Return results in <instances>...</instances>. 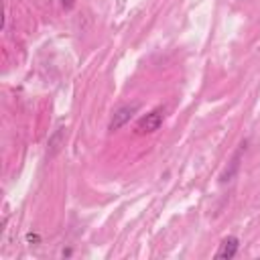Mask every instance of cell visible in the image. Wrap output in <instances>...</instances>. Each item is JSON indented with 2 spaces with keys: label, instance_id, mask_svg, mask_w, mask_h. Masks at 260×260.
I'll return each instance as SVG.
<instances>
[{
  "label": "cell",
  "instance_id": "8992f818",
  "mask_svg": "<svg viewBox=\"0 0 260 260\" xmlns=\"http://www.w3.org/2000/svg\"><path fill=\"white\" fill-rule=\"evenodd\" d=\"M26 240H28V242H39V236H37V234H28Z\"/></svg>",
  "mask_w": 260,
  "mask_h": 260
},
{
  "label": "cell",
  "instance_id": "5b68a950",
  "mask_svg": "<svg viewBox=\"0 0 260 260\" xmlns=\"http://www.w3.org/2000/svg\"><path fill=\"white\" fill-rule=\"evenodd\" d=\"M61 4H63V8H67V10H69V8H73V6H75V0H61Z\"/></svg>",
  "mask_w": 260,
  "mask_h": 260
},
{
  "label": "cell",
  "instance_id": "7a4b0ae2",
  "mask_svg": "<svg viewBox=\"0 0 260 260\" xmlns=\"http://www.w3.org/2000/svg\"><path fill=\"white\" fill-rule=\"evenodd\" d=\"M136 110H138V104H126V106H120L116 112H114V116H112V120H110V124H108V130L110 132H116V130H120L134 114H136Z\"/></svg>",
  "mask_w": 260,
  "mask_h": 260
},
{
  "label": "cell",
  "instance_id": "6da1fadb",
  "mask_svg": "<svg viewBox=\"0 0 260 260\" xmlns=\"http://www.w3.org/2000/svg\"><path fill=\"white\" fill-rule=\"evenodd\" d=\"M165 122V110L162 108H154L150 110L146 116H142L136 124V134H152L156 132Z\"/></svg>",
  "mask_w": 260,
  "mask_h": 260
},
{
  "label": "cell",
  "instance_id": "277c9868",
  "mask_svg": "<svg viewBox=\"0 0 260 260\" xmlns=\"http://www.w3.org/2000/svg\"><path fill=\"white\" fill-rule=\"evenodd\" d=\"M61 142H63V128H59V130H57V132L53 134V138L49 140V146L53 148V150L49 152V156H53V154H55V152H57V150L61 148V146H59Z\"/></svg>",
  "mask_w": 260,
  "mask_h": 260
},
{
  "label": "cell",
  "instance_id": "3957f363",
  "mask_svg": "<svg viewBox=\"0 0 260 260\" xmlns=\"http://www.w3.org/2000/svg\"><path fill=\"white\" fill-rule=\"evenodd\" d=\"M238 248H240V240L236 236H228L225 240H221V244H219V248L215 252V258L230 260V258H234L238 254Z\"/></svg>",
  "mask_w": 260,
  "mask_h": 260
}]
</instances>
